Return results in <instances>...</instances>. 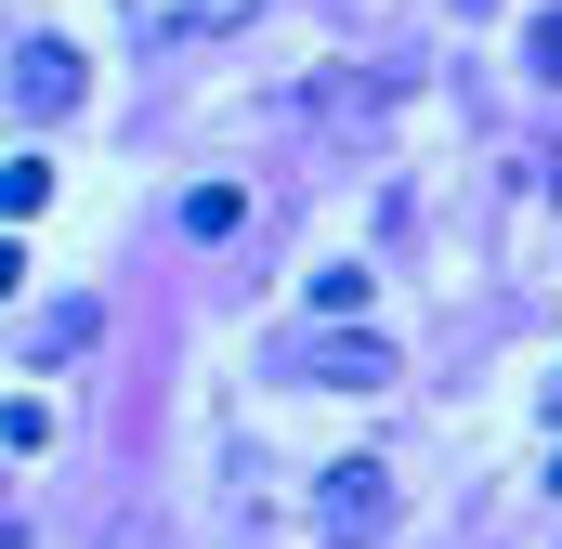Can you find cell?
Wrapping results in <instances>:
<instances>
[{
	"label": "cell",
	"instance_id": "cell-7",
	"mask_svg": "<svg viewBox=\"0 0 562 549\" xmlns=\"http://www.w3.org/2000/svg\"><path fill=\"white\" fill-rule=\"evenodd\" d=\"M236 223H249L236 183H196V197H183V236H236Z\"/></svg>",
	"mask_w": 562,
	"mask_h": 549
},
{
	"label": "cell",
	"instance_id": "cell-3",
	"mask_svg": "<svg viewBox=\"0 0 562 549\" xmlns=\"http://www.w3.org/2000/svg\"><path fill=\"white\" fill-rule=\"evenodd\" d=\"M79 105V53L66 40H13V119L40 132V119H66Z\"/></svg>",
	"mask_w": 562,
	"mask_h": 549
},
{
	"label": "cell",
	"instance_id": "cell-5",
	"mask_svg": "<svg viewBox=\"0 0 562 549\" xmlns=\"http://www.w3.org/2000/svg\"><path fill=\"white\" fill-rule=\"evenodd\" d=\"M132 13L157 26V40H236V26H249L262 0H132Z\"/></svg>",
	"mask_w": 562,
	"mask_h": 549
},
{
	"label": "cell",
	"instance_id": "cell-2",
	"mask_svg": "<svg viewBox=\"0 0 562 549\" xmlns=\"http://www.w3.org/2000/svg\"><path fill=\"white\" fill-rule=\"evenodd\" d=\"M314 524H327L340 549H367L380 524H393V471H380V458H340V471L314 484Z\"/></svg>",
	"mask_w": 562,
	"mask_h": 549
},
{
	"label": "cell",
	"instance_id": "cell-8",
	"mask_svg": "<svg viewBox=\"0 0 562 549\" xmlns=\"http://www.w3.org/2000/svg\"><path fill=\"white\" fill-rule=\"evenodd\" d=\"M314 314H327V327H353V314H367V274L327 262V274H314Z\"/></svg>",
	"mask_w": 562,
	"mask_h": 549
},
{
	"label": "cell",
	"instance_id": "cell-10",
	"mask_svg": "<svg viewBox=\"0 0 562 549\" xmlns=\"http://www.w3.org/2000/svg\"><path fill=\"white\" fill-rule=\"evenodd\" d=\"M524 53H537V79H562V0L537 13V40H524Z\"/></svg>",
	"mask_w": 562,
	"mask_h": 549
},
{
	"label": "cell",
	"instance_id": "cell-11",
	"mask_svg": "<svg viewBox=\"0 0 562 549\" xmlns=\"http://www.w3.org/2000/svg\"><path fill=\"white\" fill-rule=\"evenodd\" d=\"M550 497H562V458H550Z\"/></svg>",
	"mask_w": 562,
	"mask_h": 549
},
{
	"label": "cell",
	"instance_id": "cell-9",
	"mask_svg": "<svg viewBox=\"0 0 562 549\" xmlns=\"http://www.w3.org/2000/svg\"><path fill=\"white\" fill-rule=\"evenodd\" d=\"M40 197H53V170H40V157H13V170H0V210H13V223H40Z\"/></svg>",
	"mask_w": 562,
	"mask_h": 549
},
{
	"label": "cell",
	"instance_id": "cell-1",
	"mask_svg": "<svg viewBox=\"0 0 562 549\" xmlns=\"http://www.w3.org/2000/svg\"><path fill=\"white\" fill-rule=\"evenodd\" d=\"M288 380H314V393H393V340L314 327V340H288Z\"/></svg>",
	"mask_w": 562,
	"mask_h": 549
},
{
	"label": "cell",
	"instance_id": "cell-4",
	"mask_svg": "<svg viewBox=\"0 0 562 549\" xmlns=\"http://www.w3.org/2000/svg\"><path fill=\"white\" fill-rule=\"evenodd\" d=\"M301 105H314V132H380V119H393V92H380L367 66H314Z\"/></svg>",
	"mask_w": 562,
	"mask_h": 549
},
{
	"label": "cell",
	"instance_id": "cell-6",
	"mask_svg": "<svg viewBox=\"0 0 562 549\" xmlns=\"http://www.w3.org/2000/svg\"><path fill=\"white\" fill-rule=\"evenodd\" d=\"M105 340V314L92 301H53V314H26V354H92Z\"/></svg>",
	"mask_w": 562,
	"mask_h": 549
}]
</instances>
